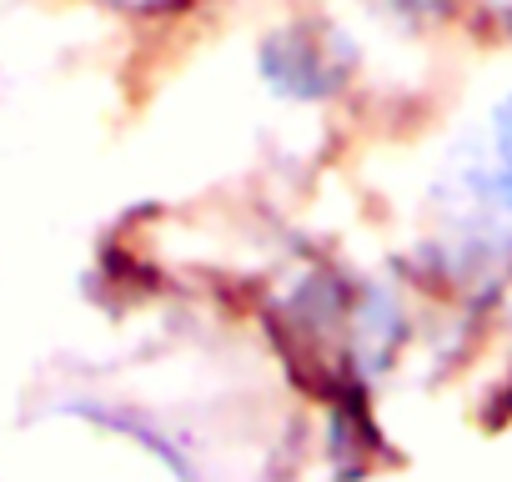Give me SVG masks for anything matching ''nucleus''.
Masks as SVG:
<instances>
[]
</instances>
